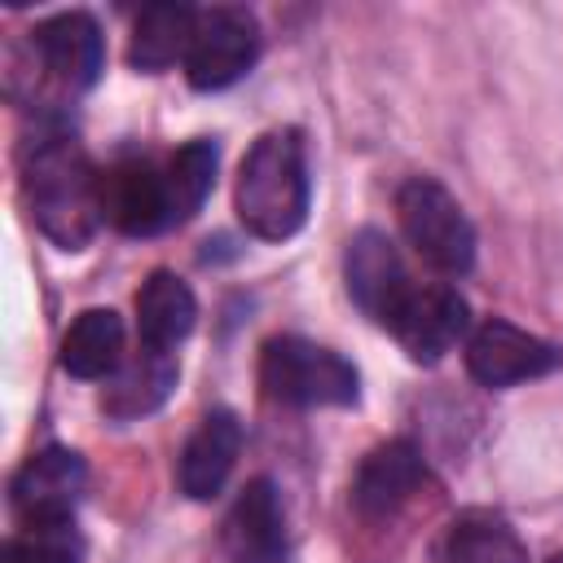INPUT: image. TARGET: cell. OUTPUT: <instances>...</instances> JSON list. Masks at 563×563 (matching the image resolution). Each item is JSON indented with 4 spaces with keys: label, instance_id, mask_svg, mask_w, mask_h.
<instances>
[{
    "label": "cell",
    "instance_id": "cell-14",
    "mask_svg": "<svg viewBox=\"0 0 563 563\" xmlns=\"http://www.w3.org/2000/svg\"><path fill=\"white\" fill-rule=\"evenodd\" d=\"M242 453V422L229 409H211L176 457V484L194 501H211Z\"/></svg>",
    "mask_w": 563,
    "mask_h": 563
},
{
    "label": "cell",
    "instance_id": "cell-21",
    "mask_svg": "<svg viewBox=\"0 0 563 563\" xmlns=\"http://www.w3.org/2000/svg\"><path fill=\"white\" fill-rule=\"evenodd\" d=\"M88 545L75 528V519L62 523H18V532L4 541L0 563H84Z\"/></svg>",
    "mask_w": 563,
    "mask_h": 563
},
{
    "label": "cell",
    "instance_id": "cell-9",
    "mask_svg": "<svg viewBox=\"0 0 563 563\" xmlns=\"http://www.w3.org/2000/svg\"><path fill=\"white\" fill-rule=\"evenodd\" d=\"M88 488V466L75 449L48 444L22 462L9 484V506L18 523H62L75 519V506Z\"/></svg>",
    "mask_w": 563,
    "mask_h": 563
},
{
    "label": "cell",
    "instance_id": "cell-11",
    "mask_svg": "<svg viewBox=\"0 0 563 563\" xmlns=\"http://www.w3.org/2000/svg\"><path fill=\"white\" fill-rule=\"evenodd\" d=\"M31 57L44 70V79H53L66 92H84L97 84L101 66H106V44H101V26L70 9V13H53L31 31Z\"/></svg>",
    "mask_w": 563,
    "mask_h": 563
},
{
    "label": "cell",
    "instance_id": "cell-2",
    "mask_svg": "<svg viewBox=\"0 0 563 563\" xmlns=\"http://www.w3.org/2000/svg\"><path fill=\"white\" fill-rule=\"evenodd\" d=\"M233 207L260 242H286L308 220V150L295 128L255 136L238 167Z\"/></svg>",
    "mask_w": 563,
    "mask_h": 563
},
{
    "label": "cell",
    "instance_id": "cell-10",
    "mask_svg": "<svg viewBox=\"0 0 563 563\" xmlns=\"http://www.w3.org/2000/svg\"><path fill=\"white\" fill-rule=\"evenodd\" d=\"M101 207L106 220L128 238H150L172 229V198H167V172L158 158H123L110 172H101Z\"/></svg>",
    "mask_w": 563,
    "mask_h": 563
},
{
    "label": "cell",
    "instance_id": "cell-17",
    "mask_svg": "<svg viewBox=\"0 0 563 563\" xmlns=\"http://www.w3.org/2000/svg\"><path fill=\"white\" fill-rule=\"evenodd\" d=\"M194 321H198L194 290L172 268H154L141 282V290H136V334H141V347L176 352V343L194 330Z\"/></svg>",
    "mask_w": 563,
    "mask_h": 563
},
{
    "label": "cell",
    "instance_id": "cell-12",
    "mask_svg": "<svg viewBox=\"0 0 563 563\" xmlns=\"http://www.w3.org/2000/svg\"><path fill=\"white\" fill-rule=\"evenodd\" d=\"M220 541L229 563H286L290 559V532H286V506L273 479H251L224 523H220Z\"/></svg>",
    "mask_w": 563,
    "mask_h": 563
},
{
    "label": "cell",
    "instance_id": "cell-13",
    "mask_svg": "<svg viewBox=\"0 0 563 563\" xmlns=\"http://www.w3.org/2000/svg\"><path fill=\"white\" fill-rule=\"evenodd\" d=\"M471 317H466V299L444 286V282H418L413 299L405 303V312L387 325V334L422 365L440 361L462 334H466Z\"/></svg>",
    "mask_w": 563,
    "mask_h": 563
},
{
    "label": "cell",
    "instance_id": "cell-22",
    "mask_svg": "<svg viewBox=\"0 0 563 563\" xmlns=\"http://www.w3.org/2000/svg\"><path fill=\"white\" fill-rule=\"evenodd\" d=\"M545 563H563V550H559V554H554V559H545Z\"/></svg>",
    "mask_w": 563,
    "mask_h": 563
},
{
    "label": "cell",
    "instance_id": "cell-4",
    "mask_svg": "<svg viewBox=\"0 0 563 563\" xmlns=\"http://www.w3.org/2000/svg\"><path fill=\"white\" fill-rule=\"evenodd\" d=\"M396 220L405 242L435 273L462 277L475 264V224L435 176H409L396 189Z\"/></svg>",
    "mask_w": 563,
    "mask_h": 563
},
{
    "label": "cell",
    "instance_id": "cell-3",
    "mask_svg": "<svg viewBox=\"0 0 563 563\" xmlns=\"http://www.w3.org/2000/svg\"><path fill=\"white\" fill-rule=\"evenodd\" d=\"M356 365L334 347H321L299 334H273L260 347V387L277 405L317 409V405H352L356 400Z\"/></svg>",
    "mask_w": 563,
    "mask_h": 563
},
{
    "label": "cell",
    "instance_id": "cell-18",
    "mask_svg": "<svg viewBox=\"0 0 563 563\" xmlns=\"http://www.w3.org/2000/svg\"><path fill=\"white\" fill-rule=\"evenodd\" d=\"M123 365V321L110 308H84L62 334V369L75 378H110Z\"/></svg>",
    "mask_w": 563,
    "mask_h": 563
},
{
    "label": "cell",
    "instance_id": "cell-15",
    "mask_svg": "<svg viewBox=\"0 0 563 563\" xmlns=\"http://www.w3.org/2000/svg\"><path fill=\"white\" fill-rule=\"evenodd\" d=\"M431 563H528V545L501 510H457L431 541Z\"/></svg>",
    "mask_w": 563,
    "mask_h": 563
},
{
    "label": "cell",
    "instance_id": "cell-8",
    "mask_svg": "<svg viewBox=\"0 0 563 563\" xmlns=\"http://www.w3.org/2000/svg\"><path fill=\"white\" fill-rule=\"evenodd\" d=\"M343 277H347V295L356 299V308L369 321H378L383 330L405 312V303L418 290V277L405 268L396 242L387 233H378V229H361L347 242Z\"/></svg>",
    "mask_w": 563,
    "mask_h": 563
},
{
    "label": "cell",
    "instance_id": "cell-5",
    "mask_svg": "<svg viewBox=\"0 0 563 563\" xmlns=\"http://www.w3.org/2000/svg\"><path fill=\"white\" fill-rule=\"evenodd\" d=\"M435 479L427 471V457L413 440H383L374 444L356 475H352V488H347V501H352V515L369 528H383V523H396L405 519L422 493H431Z\"/></svg>",
    "mask_w": 563,
    "mask_h": 563
},
{
    "label": "cell",
    "instance_id": "cell-20",
    "mask_svg": "<svg viewBox=\"0 0 563 563\" xmlns=\"http://www.w3.org/2000/svg\"><path fill=\"white\" fill-rule=\"evenodd\" d=\"M216 163H220V154H216V145L211 141H185L180 150H172L167 158H163V172H167V198H172V220L176 224H185L202 202H207V194H211V185H216Z\"/></svg>",
    "mask_w": 563,
    "mask_h": 563
},
{
    "label": "cell",
    "instance_id": "cell-6",
    "mask_svg": "<svg viewBox=\"0 0 563 563\" xmlns=\"http://www.w3.org/2000/svg\"><path fill=\"white\" fill-rule=\"evenodd\" d=\"M260 57V22L242 4L198 9L194 40L185 53V75L198 92H220L238 84Z\"/></svg>",
    "mask_w": 563,
    "mask_h": 563
},
{
    "label": "cell",
    "instance_id": "cell-7",
    "mask_svg": "<svg viewBox=\"0 0 563 563\" xmlns=\"http://www.w3.org/2000/svg\"><path fill=\"white\" fill-rule=\"evenodd\" d=\"M563 365V347L519 330L506 317H488L466 339V374L479 387H515L528 378H545Z\"/></svg>",
    "mask_w": 563,
    "mask_h": 563
},
{
    "label": "cell",
    "instance_id": "cell-19",
    "mask_svg": "<svg viewBox=\"0 0 563 563\" xmlns=\"http://www.w3.org/2000/svg\"><path fill=\"white\" fill-rule=\"evenodd\" d=\"M194 22H198V9H189V4H150V9H141V18L132 22L128 62L136 70H150V75L185 62L189 40H194Z\"/></svg>",
    "mask_w": 563,
    "mask_h": 563
},
{
    "label": "cell",
    "instance_id": "cell-16",
    "mask_svg": "<svg viewBox=\"0 0 563 563\" xmlns=\"http://www.w3.org/2000/svg\"><path fill=\"white\" fill-rule=\"evenodd\" d=\"M176 378H180L176 352L136 347V352L123 356V365L106 378V387H101V413L114 418V422L145 418V413H154V409L172 396Z\"/></svg>",
    "mask_w": 563,
    "mask_h": 563
},
{
    "label": "cell",
    "instance_id": "cell-1",
    "mask_svg": "<svg viewBox=\"0 0 563 563\" xmlns=\"http://www.w3.org/2000/svg\"><path fill=\"white\" fill-rule=\"evenodd\" d=\"M22 198L35 229L62 251L88 246V238L106 220L101 172L92 167L88 150L57 128L40 132L22 150Z\"/></svg>",
    "mask_w": 563,
    "mask_h": 563
}]
</instances>
